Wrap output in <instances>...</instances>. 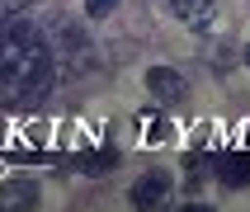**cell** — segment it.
I'll return each mask as SVG.
<instances>
[{
    "label": "cell",
    "mask_w": 250,
    "mask_h": 212,
    "mask_svg": "<svg viewBox=\"0 0 250 212\" xmlns=\"http://www.w3.org/2000/svg\"><path fill=\"white\" fill-rule=\"evenodd\" d=\"M170 198V174L166 170H146L137 184H132V208L137 212H161Z\"/></svg>",
    "instance_id": "6da1fadb"
},
{
    "label": "cell",
    "mask_w": 250,
    "mask_h": 212,
    "mask_svg": "<svg viewBox=\"0 0 250 212\" xmlns=\"http://www.w3.org/2000/svg\"><path fill=\"white\" fill-rule=\"evenodd\" d=\"M38 208V184L33 179H5L0 184V212H33Z\"/></svg>",
    "instance_id": "7a4b0ae2"
},
{
    "label": "cell",
    "mask_w": 250,
    "mask_h": 212,
    "mask_svg": "<svg viewBox=\"0 0 250 212\" xmlns=\"http://www.w3.org/2000/svg\"><path fill=\"white\" fill-rule=\"evenodd\" d=\"M146 90H151V99H161V104L184 99V80H180V71H170V66H151L146 71Z\"/></svg>",
    "instance_id": "3957f363"
},
{
    "label": "cell",
    "mask_w": 250,
    "mask_h": 212,
    "mask_svg": "<svg viewBox=\"0 0 250 212\" xmlns=\"http://www.w3.org/2000/svg\"><path fill=\"white\" fill-rule=\"evenodd\" d=\"M217 174H222V184H231V189L250 184V151H227V160H217Z\"/></svg>",
    "instance_id": "277c9868"
},
{
    "label": "cell",
    "mask_w": 250,
    "mask_h": 212,
    "mask_svg": "<svg viewBox=\"0 0 250 212\" xmlns=\"http://www.w3.org/2000/svg\"><path fill=\"white\" fill-rule=\"evenodd\" d=\"M76 165H81L85 174H104V170H113V165H118V151H113V146H95V151H90V155H81Z\"/></svg>",
    "instance_id": "5b68a950"
},
{
    "label": "cell",
    "mask_w": 250,
    "mask_h": 212,
    "mask_svg": "<svg viewBox=\"0 0 250 212\" xmlns=\"http://www.w3.org/2000/svg\"><path fill=\"white\" fill-rule=\"evenodd\" d=\"M212 10H217V0H175V14H180V19H189V24L212 19Z\"/></svg>",
    "instance_id": "8992f818"
},
{
    "label": "cell",
    "mask_w": 250,
    "mask_h": 212,
    "mask_svg": "<svg viewBox=\"0 0 250 212\" xmlns=\"http://www.w3.org/2000/svg\"><path fill=\"white\" fill-rule=\"evenodd\" d=\"M142 137H146V141H166V137H170V127L161 123L156 113H146V118H142Z\"/></svg>",
    "instance_id": "52a82bcc"
},
{
    "label": "cell",
    "mask_w": 250,
    "mask_h": 212,
    "mask_svg": "<svg viewBox=\"0 0 250 212\" xmlns=\"http://www.w3.org/2000/svg\"><path fill=\"white\" fill-rule=\"evenodd\" d=\"M113 5H118V0H85V14H90V19H104V14H113Z\"/></svg>",
    "instance_id": "ba28073f"
},
{
    "label": "cell",
    "mask_w": 250,
    "mask_h": 212,
    "mask_svg": "<svg viewBox=\"0 0 250 212\" xmlns=\"http://www.w3.org/2000/svg\"><path fill=\"white\" fill-rule=\"evenodd\" d=\"M24 10H28V0H0V24L14 19V14H24Z\"/></svg>",
    "instance_id": "9c48e42d"
},
{
    "label": "cell",
    "mask_w": 250,
    "mask_h": 212,
    "mask_svg": "<svg viewBox=\"0 0 250 212\" xmlns=\"http://www.w3.org/2000/svg\"><path fill=\"white\" fill-rule=\"evenodd\" d=\"M180 212H212V208H208V203H184Z\"/></svg>",
    "instance_id": "30bf717a"
},
{
    "label": "cell",
    "mask_w": 250,
    "mask_h": 212,
    "mask_svg": "<svg viewBox=\"0 0 250 212\" xmlns=\"http://www.w3.org/2000/svg\"><path fill=\"white\" fill-rule=\"evenodd\" d=\"M246 61H250V47H246Z\"/></svg>",
    "instance_id": "8fae6325"
}]
</instances>
